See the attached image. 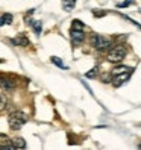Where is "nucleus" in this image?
I'll return each mask as SVG.
<instances>
[{"mask_svg": "<svg viewBox=\"0 0 141 150\" xmlns=\"http://www.w3.org/2000/svg\"><path fill=\"white\" fill-rule=\"evenodd\" d=\"M26 121H28V117H26V114H23L21 111H14L9 114V117H8V123H9V127L12 130H18L21 129Z\"/></svg>", "mask_w": 141, "mask_h": 150, "instance_id": "obj_1", "label": "nucleus"}, {"mask_svg": "<svg viewBox=\"0 0 141 150\" xmlns=\"http://www.w3.org/2000/svg\"><path fill=\"white\" fill-rule=\"evenodd\" d=\"M126 53H128L126 47L123 46V44H118V46L112 47V49L108 52V61H109V62H114V64L121 62V61L125 59Z\"/></svg>", "mask_w": 141, "mask_h": 150, "instance_id": "obj_2", "label": "nucleus"}, {"mask_svg": "<svg viewBox=\"0 0 141 150\" xmlns=\"http://www.w3.org/2000/svg\"><path fill=\"white\" fill-rule=\"evenodd\" d=\"M90 42H91V46L99 52L108 50L111 47V40L103 37V35H93V37L90 38Z\"/></svg>", "mask_w": 141, "mask_h": 150, "instance_id": "obj_3", "label": "nucleus"}, {"mask_svg": "<svg viewBox=\"0 0 141 150\" xmlns=\"http://www.w3.org/2000/svg\"><path fill=\"white\" fill-rule=\"evenodd\" d=\"M0 88H2V90H6V91H11V90L15 88V82L8 76H0Z\"/></svg>", "mask_w": 141, "mask_h": 150, "instance_id": "obj_4", "label": "nucleus"}, {"mask_svg": "<svg viewBox=\"0 0 141 150\" xmlns=\"http://www.w3.org/2000/svg\"><path fill=\"white\" fill-rule=\"evenodd\" d=\"M70 38H72V42L74 44V46H79V44L84 42L85 33L81 32V30H70Z\"/></svg>", "mask_w": 141, "mask_h": 150, "instance_id": "obj_5", "label": "nucleus"}, {"mask_svg": "<svg viewBox=\"0 0 141 150\" xmlns=\"http://www.w3.org/2000/svg\"><path fill=\"white\" fill-rule=\"evenodd\" d=\"M130 74H132V71H128V73H123V74H118V76H114L112 77V83L115 85V86H120V85H123L128 79L130 77Z\"/></svg>", "mask_w": 141, "mask_h": 150, "instance_id": "obj_6", "label": "nucleus"}, {"mask_svg": "<svg viewBox=\"0 0 141 150\" xmlns=\"http://www.w3.org/2000/svg\"><path fill=\"white\" fill-rule=\"evenodd\" d=\"M11 42L14 46H18V47H23V46H29V40L24 37V35H18L17 38H12Z\"/></svg>", "mask_w": 141, "mask_h": 150, "instance_id": "obj_7", "label": "nucleus"}, {"mask_svg": "<svg viewBox=\"0 0 141 150\" xmlns=\"http://www.w3.org/2000/svg\"><path fill=\"white\" fill-rule=\"evenodd\" d=\"M12 20H14L12 14L5 12V14L0 15V26H8V24H11V23H12Z\"/></svg>", "mask_w": 141, "mask_h": 150, "instance_id": "obj_8", "label": "nucleus"}, {"mask_svg": "<svg viewBox=\"0 0 141 150\" xmlns=\"http://www.w3.org/2000/svg\"><path fill=\"white\" fill-rule=\"evenodd\" d=\"M128 71H132V68H129V67H126V65H118V67H115V68H112L111 76H118V74L128 73Z\"/></svg>", "mask_w": 141, "mask_h": 150, "instance_id": "obj_9", "label": "nucleus"}, {"mask_svg": "<svg viewBox=\"0 0 141 150\" xmlns=\"http://www.w3.org/2000/svg\"><path fill=\"white\" fill-rule=\"evenodd\" d=\"M11 144L15 147V149H26V141L23 138H14L11 141Z\"/></svg>", "mask_w": 141, "mask_h": 150, "instance_id": "obj_10", "label": "nucleus"}, {"mask_svg": "<svg viewBox=\"0 0 141 150\" xmlns=\"http://www.w3.org/2000/svg\"><path fill=\"white\" fill-rule=\"evenodd\" d=\"M84 28H85V24L81 20H73L72 21V30H81V32H84Z\"/></svg>", "mask_w": 141, "mask_h": 150, "instance_id": "obj_11", "label": "nucleus"}, {"mask_svg": "<svg viewBox=\"0 0 141 150\" xmlns=\"http://www.w3.org/2000/svg\"><path fill=\"white\" fill-rule=\"evenodd\" d=\"M50 61H52V62H53L55 65H58V67H61V68H67L65 65H64V62H62V61H61V58H58V56H52L50 58Z\"/></svg>", "mask_w": 141, "mask_h": 150, "instance_id": "obj_12", "label": "nucleus"}, {"mask_svg": "<svg viewBox=\"0 0 141 150\" xmlns=\"http://www.w3.org/2000/svg\"><path fill=\"white\" fill-rule=\"evenodd\" d=\"M8 106V99H6V96H0V112L5 111Z\"/></svg>", "mask_w": 141, "mask_h": 150, "instance_id": "obj_13", "label": "nucleus"}, {"mask_svg": "<svg viewBox=\"0 0 141 150\" xmlns=\"http://www.w3.org/2000/svg\"><path fill=\"white\" fill-rule=\"evenodd\" d=\"M76 6V2H64L62 3V8H64V11H72L73 9V8Z\"/></svg>", "mask_w": 141, "mask_h": 150, "instance_id": "obj_14", "label": "nucleus"}, {"mask_svg": "<svg viewBox=\"0 0 141 150\" xmlns=\"http://www.w3.org/2000/svg\"><path fill=\"white\" fill-rule=\"evenodd\" d=\"M32 29L35 30V33H41V29H43V24H41V21H33V24H32Z\"/></svg>", "mask_w": 141, "mask_h": 150, "instance_id": "obj_15", "label": "nucleus"}, {"mask_svg": "<svg viewBox=\"0 0 141 150\" xmlns=\"http://www.w3.org/2000/svg\"><path fill=\"white\" fill-rule=\"evenodd\" d=\"M85 76H86L88 79H94L96 76H97V67H94L93 70H90V71H88Z\"/></svg>", "mask_w": 141, "mask_h": 150, "instance_id": "obj_16", "label": "nucleus"}, {"mask_svg": "<svg viewBox=\"0 0 141 150\" xmlns=\"http://www.w3.org/2000/svg\"><path fill=\"white\" fill-rule=\"evenodd\" d=\"M0 150H17V149L9 143V144H3V146H0Z\"/></svg>", "mask_w": 141, "mask_h": 150, "instance_id": "obj_17", "label": "nucleus"}, {"mask_svg": "<svg viewBox=\"0 0 141 150\" xmlns=\"http://www.w3.org/2000/svg\"><path fill=\"white\" fill-rule=\"evenodd\" d=\"M132 3L130 2H118L117 3V8H128V6H130Z\"/></svg>", "mask_w": 141, "mask_h": 150, "instance_id": "obj_18", "label": "nucleus"}, {"mask_svg": "<svg viewBox=\"0 0 141 150\" xmlns=\"http://www.w3.org/2000/svg\"><path fill=\"white\" fill-rule=\"evenodd\" d=\"M93 14H94V17H103L106 12H99V11H93Z\"/></svg>", "mask_w": 141, "mask_h": 150, "instance_id": "obj_19", "label": "nucleus"}, {"mask_svg": "<svg viewBox=\"0 0 141 150\" xmlns=\"http://www.w3.org/2000/svg\"><path fill=\"white\" fill-rule=\"evenodd\" d=\"M2 62H5V59H0V64H2Z\"/></svg>", "mask_w": 141, "mask_h": 150, "instance_id": "obj_20", "label": "nucleus"}, {"mask_svg": "<svg viewBox=\"0 0 141 150\" xmlns=\"http://www.w3.org/2000/svg\"><path fill=\"white\" fill-rule=\"evenodd\" d=\"M138 149H140V150H141V144H140V146H138Z\"/></svg>", "mask_w": 141, "mask_h": 150, "instance_id": "obj_21", "label": "nucleus"}]
</instances>
